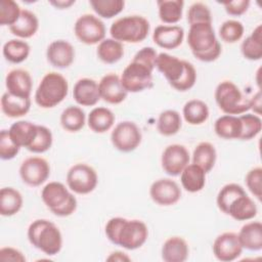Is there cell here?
<instances>
[{"label":"cell","mask_w":262,"mask_h":262,"mask_svg":"<svg viewBox=\"0 0 262 262\" xmlns=\"http://www.w3.org/2000/svg\"><path fill=\"white\" fill-rule=\"evenodd\" d=\"M156 68L177 91L185 92L196 82V71L192 63L168 53L158 54Z\"/></svg>","instance_id":"7a4b0ae2"},{"label":"cell","mask_w":262,"mask_h":262,"mask_svg":"<svg viewBox=\"0 0 262 262\" xmlns=\"http://www.w3.org/2000/svg\"><path fill=\"white\" fill-rule=\"evenodd\" d=\"M89 3L95 13L103 18H112L118 15L125 6L123 0H90Z\"/></svg>","instance_id":"ab89813d"},{"label":"cell","mask_w":262,"mask_h":262,"mask_svg":"<svg viewBox=\"0 0 262 262\" xmlns=\"http://www.w3.org/2000/svg\"><path fill=\"white\" fill-rule=\"evenodd\" d=\"M216 159L217 152L215 146L208 141L200 142L192 154V163L201 167L206 173L214 168Z\"/></svg>","instance_id":"d6a6232c"},{"label":"cell","mask_w":262,"mask_h":262,"mask_svg":"<svg viewBox=\"0 0 262 262\" xmlns=\"http://www.w3.org/2000/svg\"><path fill=\"white\" fill-rule=\"evenodd\" d=\"M184 38V30L180 26H158L152 33L154 42L161 48L172 50L179 47Z\"/></svg>","instance_id":"ffe728a7"},{"label":"cell","mask_w":262,"mask_h":262,"mask_svg":"<svg viewBox=\"0 0 262 262\" xmlns=\"http://www.w3.org/2000/svg\"><path fill=\"white\" fill-rule=\"evenodd\" d=\"M104 232L112 244L127 250L142 247L148 236V228L143 221L122 217L111 218L105 224Z\"/></svg>","instance_id":"6da1fadb"},{"label":"cell","mask_w":262,"mask_h":262,"mask_svg":"<svg viewBox=\"0 0 262 262\" xmlns=\"http://www.w3.org/2000/svg\"><path fill=\"white\" fill-rule=\"evenodd\" d=\"M73 97L82 106H93L100 99L98 83L90 78L79 79L74 85Z\"/></svg>","instance_id":"44dd1931"},{"label":"cell","mask_w":262,"mask_h":262,"mask_svg":"<svg viewBox=\"0 0 262 262\" xmlns=\"http://www.w3.org/2000/svg\"><path fill=\"white\" fill-rule=\"evenodd\" d=\"M24 204L21 193L13 187H3L0 190V214L13 216L19 212Z\"/></svg>","instance_id":"4dcf8cb0"},{"label":"cell","mask_w":262,"mask_h":262,"mask_svg":"<svg viewBox=\"0 0 262 262\" xmlns=\"http://www.w3.org/2000/svg\"><path fill=\"white\" fill-rule=\"evenodd\" d=\"M21 9L13 0H2L0 2V25L11 27L19 18Z\"/></svg>","instance_id":"ee69618b"},{"label":"cell","mask_w":262,"mask_h":262,"mask_svg":"<svg viewBox=\"0 0 262 262\" xmlns=\"http://www.w3.org/2000/svg\"><path fill=\"white\" fill-rule=\"evenodd\" d=\"M30 244L48 256L58 254L62 248V235L59 228L47 219H37L28 228Z\"/></svg>","instance_id":"277c9868"},{"label":"cell","mask_w":262,"mask_h":262,"mask_svg":"<svg viewBox=\"0 0 262 262\" xmlns=\"http://www.w3.org/2000/svg\"><path fill=\"white\" fill-rule=\"evenodd\" d=\"M49 3L57 9H67L75 4V0H54Z\"/></svg>","instance_id":"db71d44e"},{"label":"cell","mask_w":262,"mask_h":262,"mask_svg":"<svg viewBox=\"0 0 262 262\" xmlns=\"http://www.w3.org/2000/svg\"><path fill=\"white\" fill-rule=\"evenodd\" d=\"M150 30L149 21L141 15H127L115 20L110 34L113 39L119 42L139 43L143 41Z\"/></svg>","instance_id":"52a82bcc"},{"label":"cell","mask_w":262,"mask_h":262,"mask_svg":"<svg viewBox=\"0 0 262 262\" xmlns=\"http://www.w3.org/2000/svg\"><path fill=\"white\" fill-rule=\"evenodd\" d=\"M215 100L219 108L226 115H243L250 110V99L231 81L220 82L215 89Z\"/></svg>","instance_id":"ba28073f"},{"label":"cell","mask_w":262,"mask_h":262,"mask_svg":"<svg viewBox=\"0 0 262 262\" xmlns=\"http://www.w3.org/2000/svg\"><path fill=\"white\" fill-rule=\"evenodd\" d=\"M245 182L248 189L251 193L256 196L259 201H261L262 196V168L261 167H254L251 169L246 177Z\"/></svg>","instance_id":"7dc6e473"},{"label":"cell","mask_w":262,"mask_h":262,"mask_svg":"<svg viewBox=\"0 0 262 262\" xmlns=\"http://www.w3.org/2000/svg\"><path fill=\"white\" fill-rule=\"evenodd\" d=\"M142 134L140 128L131 121L118 123L112 131L111 141L114 147L122 152H130L141 143Z\"/></svg>","instance_id":"7c38bea8"},{"label":"cell","mask_w":262,"mask_h":262,"mask_svg":"<svg viewBox=\"0 0 262 262\" xmlns=\"http://www.w3.org/2000/svg\"><path fill=\"white\" fill-rule=\"evenodd\" d=\"M19 149L20 147L11 140L8 130L2 129L0 132V158L4 161L11 160L18 154Z\"/></svg>","instance_id":"c3c4849f"},{"label":"cell","mask_w":262,"mask_h":262,"mask_svg":"<svg viewBox=\"0 0 262 262\" xmlns=\"http://www.w3.org/2000/svg\"><path fill=\"white\" fill-rule=\"evenodd\" d=\"M261 91L259 90L250 98V110H253L255 115L259 116L261 114Z\"/></svg>","instance_id":"f5cc1de1"},{"label":"cell","mask_w":262,"mask_h":262,"mask_svg":"<svg viewBox=\"0 0 262 262\" xmlns=\"http://www.w3.org/2000/svg\"><path fill=\"white\" fill-rule=\"evenodd\" d=\"M31 108L30 97H17L7 91L1 97V110L8 118H20L29 113Z\"/></svg>","instance_id":"83f0119b"},{"label":"cell","mask_w":262,"mask_h":262,"mask_svg":"<svg viewBox=\"0 0 262 262\" xmlns=\"http://www.w3.org/2000/svg\"><path fill=\"white\" fill-rule=\"evenodd\" d=\"M41 199L50 212L58 217H68L77 210V199L58 181L47 183L42 188Z\"/></svg>","instance_id":"8992f818"},{"label":"cell","mask_w":262,"mask_h":262,"mask_svg":"<svg viewBox=\"0 0 262 262\" xmlns=\"http://www.w3.org/2000/svg\"><path fill=\"white\" fill-rule=\"evenodd\" d=\"M52 142H53V136L50 129L43 125H38L36 138L32 143V145L28 148V150L34 154H43L51 147Z\"/></svg>","instance_id":"f6af8a7d"},{"label":"cell","mask_w":262,"mask_h":262,"mask_svg":"<svg viewBox=\"0 0 262 262\" xmlns=\"http://www.w3.org/2000/svg\"><path fill=\"white\" fill-rule=\"evenodd\" d=\"M161 254L165 262H184L189 254L188 245L181 236H171L163 244Z\"/></svg>","instance_id":"cb8c5ba5"},{"label":"cell","mask_w":262,"mask_h":262,"mask_svg":"<svg viewBox=\"0 0 262 262\" xmlns=\"http://www.w3.org/2000/svg\"><path fill=\"white\" fill-rule=\"evenodd\" d=\"M152 71L154 69L132 59L120 77L122 86L127 92L131 93L150 89L154 85Z\"/></svg>","instance_id":"9c48e42d"},{"label":"cell","mask_w":262,"mask_h":262,"mask_svg":"<svg viewBox=\"0 0 262 262\" xmlns=\"http://www.w3.org/2000/svg\"><path fill=\"white\" fill-rule=\"evenodd\" d=\"M38 131V125L30 121H17L8 129L11 140L19 147L27 149L34 142Z\"/></svg>","instance_id":"7402d4cb"},{"label":"cell","mask_w":262,"mask_h":262,"mask_svg":"<svg viewBox=\"0 0 262 262\" xmlns=\"http://www.w3.org/2000/svg\"><path fill=\"white\" fill-rule=\"evenodd\" d=\"M257 212V206L254 201L247 192H244L229 205L226 215H229L236 221H247L256 217Z\"/></svg>","instance_id":"603a6c76"},{"label":"cell","mask_w":262,"mask_h":262,"mask_svg":"<svg viewBox=\"0 0 262 262\" xmlns=\"http://www.w3.org/2000/svg\"><path fill=\"white\" fill-rule=\"evenodd\" d=\"M158 53L155 48L152 47H143L140 50H138L135 55L133 56V60L139 61L151 69L155 70L156 68V61H157Z\"/></svg>","instance_id":"681fc988"},{"label":"cell","mask_w":262,"mask_h":262,"mask_svg":"<svg viewBox=\"0 0 262 262\" xmlns=\"http://www.w3.org/2000/svg\"><path fill=\"white\" fill-rule=\"evenodd\" d=\"M242 128L243 126L239 117L232 115L221 116L214 124L216 135L223 139H239Z\"/></svg>","instance_id":"4316f807"},{"label":"cell","mask_w":262,"mask_h":262,"mask_svg":"<svg viewBox=\"0 0 262 262\" xmlns=\"http://www.w3.org/2000/svg\"><path fill=\"white\" fill-rule=\"evenodd\" d=\"M209 107L201 99L188 100L182 110L184 120L190 125H201L209 118Z\"/></svg>","instance_id":"e575fe53"},{"label":"cell","mask_w":262,"mask_h":262,"mask_svg":"<svg viewBox=\"0 0 262 262\" xmlns=\"http://www.w3.org/2000/svg\"><path fill=\"white\" fill-rule=\"evenodd\" d=\"M97 57L104 63L113 64L118 62L124 55V46L121 42L113 39H103L96 49Z\"/></svg>","instance_id":"1f68e13d"},{"label":"cell","mask_w":262,"mask_h":262,"mask_svg":"<svg viewBox=\"0 0 262 262\" xmlns=\"http://www.w3.org/2000/svg\"><path fill=\"white\" fill-rule=\"evenodd\" d=\"M107 261H120V262H123V261H130V257H128L125 253L123 252H113L111 253V255L106 258Z\"/></svg>","instance_id":"11a10c76"},{"label":"cell","mask_w":262,"mask_h":262,"mask_svg":"<svg viewBox=\"0 0 262 262\" xmlns=\"http://www.w3.org/2000/svg\"><path fill=\"white\" fill-rule=\"evenodd\" d=\"M187 21L189 26L201 23H212V15L209 7L202 2L191 4L187 11Z\"/></svg>","instance_id":"bcb514c9"},{"label":"cell","mask_w":262,"mask_h":262,"mask_svg":"<svg viewBox=\"0 0 262 262\" xmlns=\"http://www.w3.org/2000/svg\"><path fill=\"white\" fill-rule=\"evenodd\" d=\"M187 44L193 56L204 62H212L221 54V45L216 38L212 23L191 25L187 35Z\"/></svg>","instance_id":"3957f363"},{"label":"cell","mask_w":262,"mask_h":262,"mask_svg":"<svg viewBox=\"0 0 262 262\" xmlns=\"http://www.w3.org/2000/svg\"><path fill=\"white\" fill-rule=\"evenodd\" d=\"M5 86L7 92L17 97H30L33 80L30 73L23 69L11 70L5 78Z\"/></svg>","instance_id":"d6986e66"},{"label":"cell","mask_w":262,"mask_h":262,"mask_svg":"<svg viewBox=\"0 0 262 262\" xmlns=\"http://www.w3.org/2000/svg\"><path fill=\"white\" fill-rule=\"evenodd\" d=\"M242 252L243 247L235 232H223L213 243V254L221 262L233 261L241 256Z\"/></svg>","instance_id":"9a60e30c"},{"label":"cell","mask_w":262,"mask_h":262,"mask_svg":"<svg viewBox=\"0 0 262 262\" xmlns=\"http://www.w3.org/2000/svg\"><path fill=\"white\" fill-rule=\"evenodd\" d=\"M182 187L188 192L201 191L206 184V172L195 164H188L180 173Z\"/></svg>","instance_id":"484cf974"},{"label":"cell","mask_w":262,"mask_h":262,"mask_svg":"<svg viewBox=\"0 0 262 262\" xmlns=\"http://www.w3.org/2000/svg\"><path fill=\"white\" fill-rule=\"evenodd\" d=\"M243 56L249 60H260L262 57V26L258 25L241 45Z\"/></svg>","instance_id":"836d02e7"},{"label":"cell","mask_w":262,"mask_h":262,"mask_svg":"<svg viewBox=\"0 0 262 262\" xmlns=\"http://www.w3.org/2000/svg\"><path fill=\"white\" fill-rule=\"evenodd\" d=\"M98 183L96 171L89 165L78 163L70 168L67 174L68 187L78 194L92 192Z\"/></svg>","instance_id":"30bf717a"},{"label":"cell","mask_w":262,"mask_h":262,"mask_svg":"<svg viewBox=\"0 0 262 262\" xmlns=\"http://www.w3.org/2000/svg\"><path fill=\"white\" fill-rule=\"evenodd\" d=\"M86 122L85 112L76 105H70L64 108L60 115V125L69 132L80 131Z\"/></svg>","instance_id":"8d00e7d4"},{"label":"cell","mask_w":262,"mask_h":262,"mask_svg":"<svg viewBox=\"0 0 262 262\" xmlns=\"http://www.w3.org/2000/svg\"><path fill=\"white\" fill-rule=\"evenodd\" d=\"M222 5L224 6L225 11L229 15L239 16V15H243L245 12H247V10L250 6V1L249 0L227 1V2H223Z\"/></svg>","instance_id":"f907efd6"},{"label":"cell","mask_w":262,"mask_h":262,"mask_svg":"<svg viewBox=\"0 0 262 262\" xmlns=\"http://www.w3.org/2000/svg\"><path fill=\"white\" fill-rule=\"evenodd\" d=\"M149 195L160 206H172L180 200L181 189L174 180L161 178L150 185Z\"/></svg>","instance_id":"2e32d148"},{"label":"cell","mask_w":262,"mask_h":262,"mask_svg":"<svg viewBox=\"0 0 262 262\" xmlns=\"http://www.w3.org/2000/svg\"><path fill=\"white\" fill-rule=\"evenodd\" d=\"M46 57L54 68L67 69L74 62L75 48L67 40H54L47 47Z\"/></svg>","instance_id":"e0dca14e"},{"label":"cell","mask_w":262,"mask_h":262,"mask_svg":"<svg viewBox=\"0 0 262 262\" xmlns=\"http://www.w3.org/2000/svg\"><path fill=\"white\" fill-rule=\"evenodd\" d=\"M244 192H246V190L242 185L237 183H228L222 186L216 199V203L219 210L222 213L226 214L229 205L234 201V199H236L238 195H241Z\"/></svg>","instance_id":"60d3db41"},{"label":"cell","mask_w":262,"mask_h":262,"mask_svg":"<svg viewBox=\"0 0 262 262\" xmlns=\"http://www.w3.org/2000/svg\"><path fill=\"white\" fill-rule=\"evenodd\" d=\"M0 260L12 262H26L27 259L19 250L12 247H3L0 249Z\"/></svg>","instance_id":"816d5d0a"},{"label":"cell","mask_w":262,"mask_h":262,"mask_svg":"<svg viewBox=\"0 0 262 262\" xmlns=\"http://www.w3.org/2000/svg\"><path fill=\"white\" fill-rule=\"evenodd\" d=\"M68 92V80L59 73L50 72L41 79L35 92V102L42 108H51L63 101Z\"/></svg>","instance_id":"5b68a950"},{"label":"cell","mask_w":262,"mask_h":262,"mask_svg":"<svg viewBox=\"0 0 262 262\" xmlns=\"http://www.w3.org/2000/svg\"><path fill=\"white\" fill-rule=\"evenodd\" d=\"M39 29V19L36 14L28 9H23L17 21L9 27V31L16 37L28 39L33 37Z\"/></svg>","instance_id":"f1b7e54d"},{"label":"cell","mask_w":262,"mask_h":262,"mask_svg":"<svg viewBox=\"0 0 262 262\" xmlns=\"http://www.w3.org/2000/svg\"><path fill=\"white\" fill-rule=\"evenodd\" d=\"M115 120L116 117L110 108L97 106L89 113L87 118V124L93 132L104 133L114 126Z\"/></svg>","instance_id":"f546056e"},{"label":"cell","mask_w":262,"mask_h":262,"mask_svg":"<svg viewBox=\"0 0 262 262\" xmlns=\"http://www.w3.org/2000/svg\"><path fill=\"white\" fill-rule=\"evenodd\" d=\"M182 120L180 114L175 110H166L158 118L157 129L164 136H172L181 129Z\"/></svg>","instance_id":"74e56055"},{"label":"cell","mask_w":262,"mask_h":262,"mask_svg":"<svg viewBox=\"0 0 262 262\" xmlns=\"http://www.w3.org/2000/svg\"><path fill=\"white\" fill-rule=\"evenodd\" d=\"M50 175L49 163L41 157L26 159L19 167V176L24 183L29 186H40Z\"/></svg>","instance_id":"4fadbf2b"},{"label":"cell","mask_w":262,"mask_h":262,"mask_svg":"<svg viewBox=\"0 0 262 262\" xmlns=\"http://www.w3.org/2000/svg\"><path fill=\"white\" fill-rule=\"evenodd\" d=\"M237 235L243 249L254 252L262 250V223L260 221L246 223Z\"/></svg>","instance_id":"d4e9b609"},{"label":"cell","mask_w":262,"mask_h":262,"mask_svg":"<svg viewBox=\"0 0 262 262\" xmlns=\"http://www.w3.org/2000/svg\"><path fill=\"white\" fill-rule=\"evenodd\" d=\"M30 50V45L26 41L11 39L3 45L2 53L7 61L11 63H20L28 58Z\"/></svg>","instance_id":"f35d334b"},{"label":"cell","mask_w":262,"mask_h":262,"mask_svg":"<svg viewBox=\"0 0 262 262\" xmlns=\"http://www.w3.org/2000/svg\"><path fill=\"white\" fill-rule=\"evenodd\" d=\"M105 32L104 23L90 13L79 16L74 25V33L77 39L86 45L99 44L105 39Z\"/></svg>","instance_id":"8fae6325"},{"label":"cell","mask_w":262,"mask_h":262,"mask_svg":"<svg viewBox=\"0 0 262 262\" xmlns=\"http://www.w3.org/2000/svg\"><path fill=\"white\" fill-rule=\"evenodd\" d=\"M98 90L100 98L111 104H119L123 102L128 94L122 86L120 77L114 73L106 74L100 79Z\"/></svg>","instance_id":"ac0fdd59"},{"label":"cell","mask_w":262,"mask_h":262,"mask_svg":"<svg viewBox=\"0 0 262 262\" xmlns=\"http://www.w3.org/2000/svg\"><path fill=\"white\" fill-rule=\"evenodd\" d=\"M160 19L164 24L174 25L182 17L184 2L182 0H160L157 2Z\"/></svg>","instance_id":"d590c367"},{"label":"cell","mask_w":262,"mask_h":262,"mask_svg":"<svg viewBox=\"0 0 262 262\" xmlns=\"http://www.w3.org/2000/svg\"><path fill=\"white\" fill-rule=\"evenodd\" d=\"M244 25L235 19L225 20L219 28V36L226 43H235L244 36Z\"/></svg>","instance_id":"7bdbcfd3"},{"label":"cell","mask_w":262,"mask_h":262,"mask_svg":"<svg viewBox=\"0 0 262 262\" xmlns=\"http://www.w3.org/2000/svg\"><path fill=\"white\" fill-rule=\"evenodd\" d=\"M189 151L182 144L168 145L161 157V164L164 172L170 176H178L189 164Z\"/></svg>","instance_id":"5bb4252c"},{"label":"cell","mask_w":262,"mask_h":262,"mask_svg":"<svg viewBox=\"0 0 262 262\" xmlns=\"http://www.w3.org/2000/svg\"><path fill=\"white\" fill-rule=\"evenodd\" d=\"M242 121V134L239 140H251L256 137L262 129V120L255 114H244L239 116Z\"/></svg>","instance_id":"b9f144b4"}]
</instances>
